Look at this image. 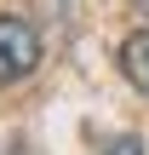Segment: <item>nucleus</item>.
Wrapping results in <instances>:
<instances>
[{
	"label": "nucleus",
	"instance_id": "obj_1",
	"mask_svg": "<svg viewBox=\"0 0 149 155\" xmlns=\"http://www.w3.org/2000/svg\"><path fill=\"white\" fill-rule=\"evenodd\" d=\"M40 69V35L23 17H0V86H17Z\"/></svg>",
	"mask_w": 149,
	"mask_h": 155
},
{
	"label": "nucleus",
	"instance_id": "obj_2",
	"mask_svg": "<svg viewBox=\"0 0 149 155\" xmlns=\"http://www.w3.org/2000/svg\"><path fill=\"white\" fill-rule=\"evenodd\" d=\"M121 75L149 98V29H138V35L121 40Z\"/></svg>",
	"mask_w": 149,
	"mask_h": 155
},
{
	"label": "nucleus",
	"instance_id": "obj_3",
	"mask_svg": "<svg viewBox=\"0 0 149 155\" xmlns=\"http://www.w3.org/2000/svg\"><path fill=\"white\" fill-rule=\"evenodd\" d=\"M103 155H149V150H144V144H138V138H115V144H109V150H103Z\"/></svg>",
	"mask_w": 149,
	"mask_h": 155
}]
</instances>
